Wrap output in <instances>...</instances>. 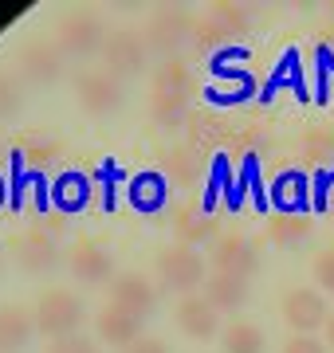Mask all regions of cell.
<instances>
[{
    "label": "cell",
    "instance_id": "6da1fadb",
    "mask_svg": "<svg viewBox=\"0 0 334 353\" xmlns=\"http://www.w3.org/2000/svg\"><path fill=\"white\" fill-rule=\"evenodd\" d=\"M32 318H36V330L43 338H52V341L71 338L79 330V322H83V303L71 290H48V294H39Z\"/></svg>",
    "mask_w": 334,
    "mask_h": 353
},
{
    "label": "cell",
    "instance_id": "7a4b0ae2",
    "mask_svg": "<svg viewBox=\"0 0 334 353\" xmlns=\"http://www.w3.org/2000/svg\"><path fill=\"white\" fill-rule=\"evenodd\" d=\"M157 279L185 299V294H193V290L205 283V259H201L193 248H185V243L161 248V252H157Z\"/></svg>",
    "mask_w": 334,
    "mask_h": 353
},
{
    "label": "cell",
    "instance_id": "3957f363",
    "mask_svg": "<svg viewBox=\"0 0 334 353\" xmlns=\"http://www.w3.org/2000/svg\"><path fill=\"white\" fill-rule=\"evenodd\" d=\"M103 43H106V32H103V20H99V16L75 12L59 24V51H63V55L87 59L95 51H103Z\"/></svg>",
    "mask_w": 334,
    "mask_h": 353
},
{
    "label": "cell",
    "instance_id": "277c9868",
    "mask_svg": "<svg viewBox=\"0 0 334 353\" xmlns=\"http://www.w3.org/2000/svg\"><path fill=\"white\" fill-rule=\"evenodd\" d=\"M75 94H79V106L95 118H106L122 106V83L106 71H87V75L75 79Z\"/></svg>",
    "mask_w": 334,
    "mask_h": 353
},
{
    "label": "cell",
    "instance_id": "5b68a950",
    "mask_svg": "<svg viewBox=\"0 0 334 353\" xmlns=\"http://www.w3.org/2000/svg\"><path fill=\"white\" fill-rule=\"evenodd\" d=\"M103 63H106V75H115L118 83L130 79V75H138L141 63H146V39L134 36V32H115V36H106Z\"/></svg>",
    "mask_w": 334,
    "mask_h": 353
},
{
    "label": "cell",
    "instance_id": "8992f818",
    "mask_svg": "<svg viewBox=\"0 0 334 353\" xmlns=\"http://www.w3.org/2000/svg\"><path fill=\"white\" fill-rule=\"evenodd\" d=\"M259 267L256 243L244 236H224L213 243V275H232V279H252Z\"/></svg>",
    "mask_w": 334,
    "mask_h": 353
},
{
    "label": "cell",
    "instance_id": "52a82bcc",
    "mask_svg": "<svg viewBox=\"0 0 334 353\" xmlns=\"http://www.w3.org/2000/svg\"><path fill=\"white\" fill-rule=\"evenodd\" d=\"M283 318H287V326L295 330V334H311V330L326 326V303H322L319 290H287V299H283Z\"/></svg>",
    "mask_w": 334,
    "mask_h": 353
},
{
    "label": "cell",
    "instance_id": "ba28073f",
    "mask_svg": "<svg viewBox=\"0 0 334 353\" xmlns=\"http://www.w3.org/2000/svg\"><path fill=\"white\" fill-rule=\"evenodd\" d=\"M106 294H110V306H126V310H134V314H150V310L157 306V290L150 287V279L138 275V271L115 275L110 287H106Z\"/></svg>",
    "mask_w": 334,
    "mask_h": 353
},
{
    "label": "cell",
    "instance_id": "9c48e42d",
    "mask_svg": "<svg viewBox=\"0 0 334 353\" xmlns=\"http://www.w3.org/2000/svg\"><path fill=\"white\" fill-rule=\"evenodd\" d=\"M173 322H177L181 334H189V338H197V341H208L220 330V318H217V310H213V303H208L205 294H185L177 303V310H173Z\"/></svg>",
    "mask_w": 334,
    "mask_h": 353
},
{
    "label": "cell",
    "instance_id": "30bf717a",
    "mask_svg": "<svg viewBox=\"0 0 334 353\" xmlns=\"http://www.w3.org/2000/svg\"><path fill=\"white\" fill-rule=\"evenodd\" d=\"M95 330H99V338H103L106 345L126 350V345H134V341L141 338V314H134L126 306L106 303L103 310H99V318H95Z\"/></svg>",
    "mask_w": 334,
    "mask_h": 353
},
{
    "label": "cell",
    "instance_id": "8fae6325",
    "mask_svg": "<svg viewBox=\"0 0 334 353\" xmlns=\"http://www.w3.org/2000/svg\"><path fill=\"white\" fill-rule=\"evenodd\" d=\"M16 263H20V271H28V275H48V271L59 263L55 240L48 232H39V228L24 232V236L16 240Z\"/></svg>",
    "mask_w": 334,
    "mask_h": 353
},
{
    "label": "cell",
    "instance_id": "7c38bea8",
    "mask_svg": "<svg viewBox=\"0 0 334 353\" xmlns=\"http://www.w3.org/2000/svg\"><path fill=\"white\" fill-rule=\"evenodd\" d=\"M71 275L87 287H99V283H110L115 279V259L106 255L103 243H79L71 252Z\"/></svg>",
    "mask_w": 334,
    "mask_h": 353
},
{
    "label": "cell",
    "instance_id": "4fadbf2b",
    "mask_svg": "<svg viewBox=\"0 0 334 353\" xmlns=\"http://www.w3.org/2000/svg\"><path fill=\"white\" fill-rule=\"evenodd\" d=\"M20 71L32 83H55V79L63 75V51L55 48V43H32L20 55Z\"/></svg>",
    "mask_w": 334,
    "mask_h": 353
},
{
    "label": "cell",
    "instance_id": "5bb4252c",
    "mask_svg": "<svg viewBox=\"0 0 334 353\" xmlns=\"http://www.w3.org/2000/svg\"><path fill=\"white\" fill-rule=\"evenodd\" d=\"M36 334V318L20 306H0V353H20Z\"/></svg>",
    "mask_w": 334,
    "mask_h": 353
},
{
    "label": "cell",
    "instance_id": "9a60e30c",
    "mask_svg": "<svg viewBox=\"0 0 334 353\" xmlns=\"http://www.w3.org/2000/svg\"><path fill=\"white\" fill-rule=\"evenodd\" d=\"M213 216L205 212V208H197V204H181L177 216H173V236H177V243H185V248H197V243L213 240Z\"/></svg>",
    "mask_w": 334,
    "mask_h": 353
},
{
    "label": "cell",
    "instance_id": "2e32d148",
    "mask_svg": "<svg viewBox=\"0 0 334 353\" xmlns=\"http://www.w3.org/2000/svg\"><path fill=\"white\" fill-rule=\"evenodd\" d=\"M271 201H275V208H283V212H303V208H307V201H311L307 176L299 173V169L279 173L275 181H271Z\"/></svg>",
    "mask_w": 334,
    "mask_h": 353
},
{
    "label": "cell",
    "instance_id": "e0dca14e",
    "mask_svg": "<svg viewBox=\"0 0 334 353\" xmlns=\"http://www.w3.org/2000/svg\"><path fill=\"white\" fill-rule=\"evenodd\" d=\"M205 294L208 303H213V310H240V306L248 303V279H232V275H213L205 283Z\"/></svg>",
    "mask_w": 334,
    "mask_h": 353
},
{
    "label": "cell",
    "instance_id": "ac0fdd59",
    "mask_svg": "<svg viewBox=\"0 0 334 353\" xmlns=\"http://www.w3.org/2000/svg\"><path fill=\"white\" fill-rule=\"evenodd\" d=\"M52 201L55 208H63V212H79V208H87L90 201V181L83 173H59L52 185Z\"/></svg>",
    "mask_w": 334,
    "mask_h": 353
},
{
    "label": "cell",
    "instance_id": "d6986e66",
    "mask_svg": "<svg viewBox=\"0 0 334 353\" xmlns=\"http://www.w3.org/2000/svg\"><path fill=\"white\" fill-rule=\"evenodd\" d=\"M185 32H189V24L177 12H161L141 39H146V48H154V51H173L185 39Z\"/></svg>",
    "mask_w": 334,
    "mask_h": 353
},
{
    "label": "cell",
    "instance_id": "ffe728a7",
    "mask_svg": "<svg viewBox=\"0 0 334 353\" xmlns=\"http://www.w3.org/2000/svg\"><path fill=\"white\" fill-rule=\"evenodd\" d=\"M220 345H224V353H264V330L252 322H232L220 334Z\"/></svg>",
    "mask_w": 334,
    "mask_h": 353
},
{
    "label": "cell",
    "instance_id": "44dd1931",
    "mask_svg": "<svg viewBox=\"0 0 334 353\" xmlns=\"http://www.w3.org/2000/svg\"><path fill=\"white\" fill-rule=\"evenodd\" d=\"M268 236L279 248H295V243H303L311 236V220L303 212H283V216H275V224L268 228Z\"/></svg>",
    "mask_w": 334,
    "mask_h": 353
},
{
    "label": "cell",
    "instance_id": "7402d4cb",
    "mask_svg": "<svg viewBox=\"0 0 334 353\" xmlns=\"http://www.w3.org/2000/svg\"><path fill=\"white\" fill-rule=\"evenodd\" d=\"M154 90L157 94H193V75H189V67L181 63H166L154 71Z\"/></svg>",
    "mask_w": 334,
    "mask_h": 353
},
{
    "label": "cell",
    "instance_id": "603a6c76",
    "mask_svg": "<svg viewBox=\"0 0 334 353\" xmlns=\"http://www.w3.org/2000/svg\"><path fill=\"white\" fill-rule=\"evenodd\" d=\"M189 110V99L185 94H157L150 99V118H154L157 126H181V118Z\"/></svg>",
    "mask_w": 334,
    "mask_h": 353
},
{
    "label": "cell",
    "instance_id": "cb8c5ba5",
    "mask_svg": "<svg viewBox=\"0 0 334 353\" xmlns=\"http://www.w3.org/2000/svg\"><path fill=\"white\" fill-rule=\"evenodd\" d=\"M134 204H138V208H150V212L161 208V204H166V181L157 173H141L138 181H134Z\"/></svg>",
    "mask_w": 334,
    "mask_h": 353
},
{
    "label": "cell",
    "instance_id": "d4e9b609",
    "mask_svg": "<svg viewBox=\"0 0 334 353\" xmlns=\"http://www.w3.org/2000/svg\"><path fill=\"white\" fill-rule=\"evenodd\" d=\"M166 169H169V176H173V181H181V185H193L197 173H201V161H197L193 153H169Z\"/></svg>",
    "mask_w": 334,
    "mask_h": 353
},
{
    "label": "cell",
    "instance_id": "484cf974",
    "mask_svg": "<svg viewBox=\"0 0 334 353\" xmlns=\"http://www.w3.org/2000/svg\"><path fill=\"white\" fill-rule=\"evenodd\" d=\"M48 353H99L95 350V341L83 338V334H71V338H59L48 345Z\"/></svg>",
    "mask_w": 334,
    "mask_h": 353
},
{
    "label": "cell",
    "instance_id": "4316f807",
    "mask_svg": "<svg viewBox=\"0 0 334 353\" xmlns=\"http://www.w3.org/2000/svg\"><path fill=\"white\" fill-rule=\"evenodd\" d=\"M307 153H311V157H319V161H322V157H331V153H334V134H331V130L311 134V138H307Z\"/></svg>",
    "mask_w": 334,
    "mask_h": 353
},
{
    "label": "cell",
    "instance_id": "83f0119b",
    "mask_svg": "<svg viewBox=\"0 0 334 353\" xmlns=\"http://www.w3.org/2000/svg\"><path fill=\"white\" fill-rule=\"evenodd\" d=\"M283 353H326V345L319 338H311V334H295V338L283 345Z\"/></svg>",
    "mask_w": 334,
    "mask_h": 353
},
{
    "label": "cell",
    "instance_id": "f1b7e54d",
    "mask_svg": "<svg viewBox=\"0 0 334 353\" xmlns=\"http://www.w3.org/2000/svg\"><path fill=\"white\" fill-rule=\"evenodd\" d=\"M315 279H319V287L334 290V252H322L315 259Z\"/></svg>",
    "mask_w": 334,
    "mask_h": 353
},
{
    "label": "cell",
    "instance_id": "f546056e",
    "mask_svg": "<svg viewBox=\"0 0 334 353\" xmlns=\"http://www.w3.org/2000/svg\"><path fill=\"white\" fill-rule=\"evenodd\" d=\"M122 353H169V345L161 338H138L134 345H126Z\"/></svg>",
    "mask_w": 334,
    "mask_h": 353
},
{
    "label": "cell",
    "instance_id": "4dcf8cb0",
    "mask_svg": "<svg viewBox=\"0 0 334 353\" xmlns=\"http://www.w3.org/2000/svg\"><path fill=\"white\" fill-rule=\"evenodd\" d=\"M326 345H331V350H334V314L326 318Z\"/></svg>",
    "mask_w": 334,
    "mask_h": 353
},
{
    "label": "cell",
    "instance_id": "1f68e13d",
    "mask_svg": "<svg viewBox=\"0 0 334 353\" xmlns=\"http://www.w3.org/2000/svg\"><path fill=\"white\" fill-rule=\"evenodd\" d=\"M0 271H4V255H0Z\"/></svg>",
    "mask_w": 334,
    "mask_h": 353
}]
</instances>
